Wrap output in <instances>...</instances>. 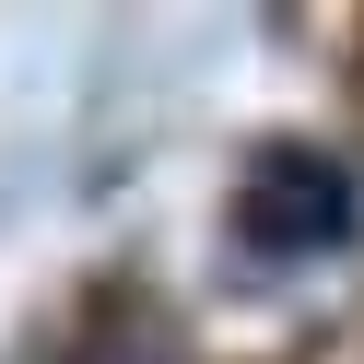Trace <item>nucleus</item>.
I'll list each match as a JSON object with an SVG mask.
<instances>
[{"instance_id": "nucleus-1", "label": "nucleus", "mask_w": 364, "mask_h": 364, "mask_svg": "<svg viewBox=\"0 0 364 364\" xmlns=\"http://www.w3.org/2000/svg\"><path fill=\"white\" fill-rule=\"evenodd\" d=\"M235 223H247L259 259H329V247L353 235V165H329V153H306V141L259 153L247 188H235Z\"/></svg>"}]
</instances>
